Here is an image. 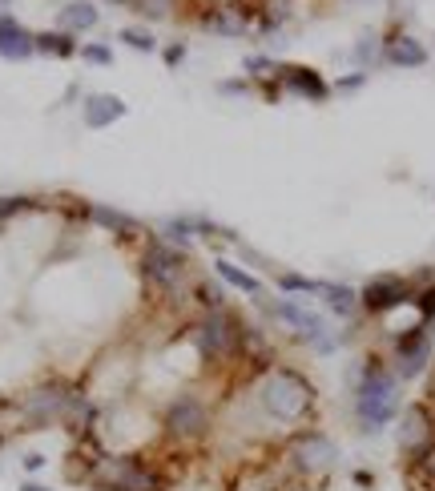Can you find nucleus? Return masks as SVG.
<instances>
[{
  "label": "nucleus",
  "mask_w": 435,
  "mask_h": 491,
  "mask_svg": "<svg viewBox=\"0 0 435 491\" xmlns=\"http://www.w3.org/2000/svg\"><path fill=\"white\" fill-rule=\"evenodd\" d=\"M314 387L302 370L294 367H274L266 370V378L258 383V407L266 411V419L286 423V427H299L314 415Z\"/></svg>",
  "instance_id": "obj_1"
},
{
  "label": "nucleus",
  "mask_w": 435,
  "mask_h": 491,
  "mask_svg": "<svg viewBox=\"0 0 435 491\" xmlns=\"http://www.w3.org/2000/svg\"><path fill=\"white\" fill-rule=\"evenodd\" d=\"M395 411H400V375H395L391 367H383L379 358L363 367V375H359V387H355V419L359 427L367 435L383 431L387 423L395 419Z\"/></svg>",
  "instance_id": "obj_2"
},
{
  "label": "nucleus",
  "mask_w": 435,
  "mask_h": 491,
  "mask_svg": "<svg viewBox=\"0 0 435 491\" xmlns=\"http://www.w3.org/2000/svg\"><path fill=\"white\" fill-rule=\"evenodd\" d=\"M137 270H142V278L153 286V290L170 294V299H186V294H193V286H190V258L182 254L178 246L162 242V238H150V242H145Z\"/></svg>",
  "instance_id": "obj_3"
},
{
  "label": "nucleus",
  "mask_w": 435,
  "mask_h": 491,
  "mask_svg": "<svg viewBox=\"0 0 435 491\" xmlns=\"http://www.w3.org/2000/svg\"><path fill=\"white\" fill-rule=\"evenodd\" d=\"M242 330H246V322L238 319L234 310L218 307V310H206L198 319L193 342H198L206 363H234V358H242Z\"/></svg>",
  "instance_id": "obj_4"
},
{
  "label": "nucleus",
  "mask_w": 435,
  "mask_h": 491,
  "mask_svg": "<svg viewBox=\"0 0 435 491\" xmlns=\"http://www.w3.org/2000/svg\"><path fill=\"white\" fill-rule=\"evenodd\" d=\"M89 484L97 491H165L162 476H157L150 463H142L133 456L101 459L97 467L89 471Z\"/></svg>",
  "instance_id": "obj_5"
},
{
  "label": "nucleus",
  "mask_w": 435,
  "mask_h": 491,
  "mask_svg": "<svg viewBox=\"0 0 435 491\" xmlns=\"http://www.w3.org/2000/svg\"><path fill=\"white\" fill-rule=\"evenodd\" d=\"M339 463V443L327 431H294L286 439V467L294 476H331Z\"/></svg>",
  "instance_id": "obj_6"
},
{
  "label": "nucleus",
  "mask_w": 435,
  "mask_h": 491,
  "mask_svg": "<svg viewBox=\"0 0 435 491\" xmlns=\"http://www.w3.org/2000/svg\"><path fill=\"white\" fill-rule=\"evenodd\" d=\"M162 427L170 439H182V443H193V439H206L210 431V407L202 395H178L170 399L162 415Z\"/></svg>",
  "instance_id": "obj_7"
},
{
  "label": "nucleus",
  "mask_w": 435,
  "mask_h": 491,
  "mask_svg": "<svg viewBox=\"0 0 435 491\" xmlns=\"http://www.w3.org/2000/svg\"><path fill=\"white\" fill-rule=\"evenodd\" d=\"M415 302V282L403 274H379L359 290V310L363 314H391Z\"/></svg>",
  "instance_id": "obj_8"
},
{
  "label": "nucleus",
  "mask_w": 435,
  "mask_h": 491,
  "mask_svg": "<svg viewBox=\"0 0 435 491\" xmlns=\"http://www.w3.org/2000/svg\"><path fill=\"white\" fill-rule=\"evenodd\" d=\"M69 391H73V387L61 383V378H49V383L33 387V391L21 399L25 427H49V423H57L61 411H64V399H69Z\"/></svg>",
  "instance_id": "obj_9"
},
{
  "label": "nucleus",
  "mask_w": 435,
  "mask_h": 491,
  "mask_svg": "<svg viewBox=\"0 0 435 491\" xmlns=\"http://www.w3.org/2000/svg\"><path fill=\"white\" fill-rule=\"evenodd\" d=\"M271 314H274V319H279V322H286V327H291V330H299V335L307 339L311 347L319 350V355H327V350H335V342L327 339V322H322L314 310L302 307V302L279 299V302H271Z\"/></svg>",
  "instance_id": "obj_10"
},
{
  "label": "nucleus",
  "mask_w": 435,
  "mask_h": 491,
  "mask_svg": "<svg viewBox=\"0 0 435 491\" xmlns=\"http://www.w3.org/2000/svg\"><path fill=\"white\" fill-rule=\"evenodd\" d=\"M391 358H395V375L400 378L423 375V367H428V358H431V330L423 327V322L403 330V335L391 342Z\"/></svg>",
  "instance_id": "obj_11"
},
{
  "label": "nucleus",
  "mask_w": 435,
  "mask_h": 491,
  "mask_svg": "<svg viewBox=\"0 0 435 491\" xmlns=\"http://www.w3.org/2000/svg\"><path fill=\"white\" fill-rule=\"evenodd\" d=\"M431 443H435V411L428 403H411L400 419V451L411 459Z\"/></svg>",
  "instance_id": "obj_12"
},
{
  "label": "nucleus",
  "mask_w": 435,
  "mask_h": 491,
  "mask_svg": "<svg viewBox=\"0 0 435 491\" xmlns=\"http://www.w3.org/2000/svg\"><path fill=\"white\" fill-rule=\"evenodd\" d=\"M279 85L302 101H327L335 93L331 81L319 69H311V64H279Z\"/></svg>",
  "instance_id": "obj_13"
},
{
  "label": "nucleus",
  "mask_w": 435,
  "mask_h": 491,
  "mask_svg": "<svg viewBox=\"0 0 435 491\" xmlns=\"http://www.w3.org/2000/svg\"><path fill=\"white\" fill-rule=\"evenodd\" d=\"M202 29L218 36H246L254 29V8L246 5H214L202 13Z\"/></svg>",
  "instance_id": "obj_14"
},
{
  "label": "nucleus",
  "mask_w": 435,
  "mask_h": 491,
  "mask_svg": "<svg viewBox=\"0 0 435 491\" xmlns=\"http://www.w3.org/2000/svg\"><path fill=\"white\" fill-rule=\"evenodd\" d=\"M383 61L395 69H423L428 64V44L415 41L411 33H387L383 36Z\"/></svg>",
  "instance_id": "obj_15"
},
{
  "label": "nucleus",
  "mask_w": 435,
  "mask_h": 491,
  "mask_svg": "<svg viewBox=\"0 0 435 491\" xmlns=\"http://www.w3.org/2000/svg\"><path fill=\"white\" fill-rule=\"evenodd\" d=\"M36 53V33L16 25V16L0 13V57L5 61H29Z\"/></svg>",
  "instance_id": "obj_16"
},
{
  "label": "nucleus",
  "mask_w": 435,
  "mask_h": 491,
  "mask_svg": "<svg viewBox=\"0 0 435 491\" xmlns=\"http://www.w3.org/2000/svg\"><path fill=\"white\" fill-rule=\"evenodd\" d=\"M125 117V101L117 93H89L85 97V125L89 129H109Z\"/></svg>",
  "instance_id": "obj_17"
},
{
  "label": "nucleus",
  "mask_w": 435,
  "mask_h": 491,
  "mask_svg": "<svg viewBox=\"0 0 435 491\" xmlns=\"http://www.w3.org/2000/svg\"><path fill=\"white\" fill-rule=\"evenodd\" d=\"M94 403L85 399V391H77V387H73L69 391V399H64V411H61V423L64 427H69L73 435H77V439H85L89 431H94Z\"/></svg>",
  "instance_id": "obj_18"
},
{
  "label": "nucleus",
  "mask_w": 435,
  "mask_h": 491,
  "mask_svg": "<svg viewBox=\"0 0 435 491\" xmlns=\"http://www.w3.org/2000/svg\"><path fill=\"white\" fill-rule=\"evenodd\" d=\"M218 234L230 238V230H222L218 221L198 218V214H190V218H170V221H165V238H173V242H190V238H218Z\"/></svg>",
  "instance_id": "obj_19"
},
{
  "label": "nucleus",
  "mask_w": 435,
  "mask_h": 491,
  "mask_svg": "<svg viewBox=\"0 0 435 491\" xmlns=\"http://www.w3.org/2000/svg\"><path fill=\"white\" fill-rule=\"evenodd\" d=\"M85 214H89L94 226L109 230V234H117V238H137V234H142V221L122 214V210H114V206H101V201H97V206H89Z\"/></svg>",
  "instance_id": "obj_20"
},
{
  "label": "nucleus",
  "mask_w": 435,
  "mask_h": 491,
  "mask_svg": "<svg viewBox=\"0 0 435 491\" xmlns=\"http://www.w3.org/2000/svg\"><path fill=\"white\" fill-rule=\"evenodd\" d=\"M314 299H322V307L331 314H339V319L359 314V290H351V286H342V282H319V294H314Z\"/></svg>",
  "instance_id": "obj_21"
},
{
  "label": "nucleus",
  "mask_w": 435,
  "mask_h": 491,
  "mask_svg": "<svg viewBox=\"0 0 435 491\" xmlns=\"http://www.w3.org/2000/svg\"><path fill=\"white\" fill-rule=\"evenodd\" d=\"M214 270H218L222 282H226V286H234V290H242V294H250V299H258V302L266 299L262 282H258L254 274H246L238 262H226V258H218V262H214Z\"/></svg>",
  "instance_id": "obj_22"
},
{
  "label": "nucleus",
  "mask_w": 435,
  "mask_h": 491,
  "mask_svg": "<svg viewBox=\"0 0 435 491\" xmlns=\"http://www.w3.org/2000/svg\"><path fill=\"white\" fill-rule=\"evenodd\" d=\"M36 53H44V57H61V61H69V57H81V44L73 41L69 33H36Z\"/></svg>",
  "instance_id": "obj_23"
},
{
  "label": "nucleus",
  "mask_w": 435,
  "mask_h": 491,
  "mask_svg": "<svg viewBox=\"0 0 435 491\" xmlns=\"http://www.w3.org/2000/svg\"><path fill=\"white\" fill-rule=\"evenodd\" d=\"M97 16H101V13H97L94 0H73V5H64V13H61V29H64V33L94 29Z\"/></svg>",
  "instance_id": "obj_24"
},
{
  "label": "nucleus",
  "mask_w": 435,
  "mask_h": 491,
  "mask_svg": "<svg viewBox=\"0 0 435 491\" xmlns=\"http://www.w3.org/2000/svg\"><path fill=\"white\" fill-rule=\"evenodd\" d=\"M407 479H411L415 487L435 491V443H431V447H423L420 456L407 459Z\"/></svg>",
  "instance_id": "obj_25"
},
{
  "label": "nucleus",
  "mask_w": 435,
  "mask_h": 491,
  "mask_svg": "<svg viewBox=\"0 0 435 491\" xmlns=\"http://www.w3.org/2000/svg\"><path fill=\"white\" fill-rule=\"evenodd\" d=\"M133 8L142 21H173L182 13V0H133Z\"/></svg>",
  "instance_id": "obj_26"
},
{
  "label": "nucleus",
  "mask_w": 435,
  "mask_h": 491,
  "mask_svg": "<svg viewBox=\"0 0 435 491\" xmlns=\"http://www.w3.org/2000/svg\"><path fill=\"white\" fill-rule=\"evenodd\" d=\"M242 69H246V81H271V77H279V61L258 57V53L242 61Z\"/></svg>",
  "instance_id": "obj_27"
},
{
  "label": "nucleus",
  "mask_w": 435,
  "mask_h": 491,
  "mask_svg": "<svg viewBox=\"0 0 435 491\" xmlns=\"http://www.w3.org/2000/svg\"><path fill=\"white\" fill-rule=\"evenodd\" d=\"M193 299L202 302V310H218L226 307V290L218 282H193Z\"/></svg>",
  "instance_id": "obj_28"
},
{
  "label": "nucleus",
  "mask_w": 435,
  "mask_h": 491,
  "mask_svg": "<svg viewBox=\"0 0 435 491\" xmlns=\"http://www.w3.org/2000/svg\"><path fill=\"white\" fill-rule=\"evenodd\" d=\"M279 290H286V294H319V282H314V278H302V274H291V270H279Z\"/></svg>",
  "instance_id": "obj_29"
},
{
  "label": "nucleus",
  "mask_w": 435,
  "mask_h": 491,
  "mask_svg": "<svg viewBox=\"0 0 435 491\" xmlns=\"http://www.w3.org/2000/svg\"><path fill=\"white\" fill-rule=\"evenodd\" d=\"M415 310L423 314V327H431V322H435V282L415 290Z\"/></svg>",
  "instance_id": "obj_30"
},
{
  "label": "nucleus",
  "mask_w": 435,
  "mask_h": 491,
  "mask_svg": "<svg viewBox=\"0 0 435 491\" xmlns=\"http://www.w3.org/2000/svg\"><path fill=\"white\" fill-rule=\"evenodd\" d=\"M122 44H129V49H137V53H153L157 49L153 33H145V29H122Z\"/></svg>",
  "instance_id": "obj_31"
},
{
  "label": "nucleus",
  "mask_w": 435,
  "mask_h": 491,
  "mask_svg": "<svg viewBox=\"0 0 435 491\" xmlns=\"http://www.w3.org/2000/svg\"><path fill=\"white\" fill-rule=\"evenodd\" d=\"M375 41H379V36H375V33H363V41H359V44H355V61L371 64L375 57H383V49H375Z\"/></svg>",
  "instance_id": "obj_32"
},
{
  "label": "nucleus",
  "mask_w": 435,
  "mask_h": 491,
  "mask_svg": "<svg viewBox=\"0 0 435 491\" xmlns=\"http://www.w3.org/2000/svg\"><path fill=\"white\" fill-rule=\"evenodd\" d=\"M81 57L89 64H114V53H109V44H81Z\"/></svg>",
  "instance_id": "obj_33"
},
{
  "label": "nucleus",
  "mask_w": 435,
  "mask_h": 491,
  "mask_svg": "<svg viewBox=\"0 0 435 491\" xmlns=\"http://www.w3.org/2000/svg\"><path fill=\"white\" fill-rule=\"evenodd\" d=\"M363 85H367V73L359 69V73H347L342 81H335L331 89H335V93H355V89H363Z\"/></svg>",
  "instance_id": "obj_34"
},
{
  "label": "nucleus",
  "mask_w": 435,
  "mask_h": 491,
  "mask_svg": "<svg viewBox=\"0 0 435 491\" xmlns=\"http://www.w3.org/2000/svg\"><path fill=\"white\" fill-rule=\"evenodd\" d=\"M33 201L29 198H0V218H13V214H21V210H29Z\"/></svg>",
  "instance_id": "obj_35"
},
{
  "label": "nucleus",
  "mask_w": 435,
  "mask_h": 491,
  "mask_svg": "<svg viewBox=\"0 0 435 491\" xmlns=\"http://www.w3.org/2000/svg\"><path fill=\"white\" fill-rule=\"evenodd\" d=\"M186 61V44H170V49H165V64H170V69H178V64Z\"/></svg>",
  "instance_id": "obj_36"
},
{
  "label": "nucleus",
  "mask_w": 435,
  "mask_h": 491,
  "mask_svg": "<svg viewBox=\"0 0 435 491\" xmlns=\"http://www.w3.org/2000/svg\"><path fill=\"white\" fill-rule=\"evenodd\" d=\"M222 97H238V93H250V81H226V85H218Z\"/></svg>",
  "instance_id": "obj_37"
},
{
  "label": "nucleus",
  "mask_w": 435,
  "mask_h": 491,
  "mask_svg": "<svg viewBox=\"0 0 435 491\" xmlns=\"http://www.w3.org/2000/svg\"><path fill=\"white\" fill-rule=\"evenodd\" d=\"M41 467H44V456H36V451L25 456V471H41Z\"/></svg>",
  "instance_id": "obj_38"
},
{
  "label": "nucleus",
  "mask_w": 435,
  "mask_h": 491,
  "mask_svg": "<svg viewBox=\"0 0 435 491\" xmlns=\"http://www.w3.org/2000/svg\"><path fill=\"white\" fill-rule=\"evenodd\" d=\"M428 407L435 411V375H431V383H428Z\"/></svg>",
  "instance_id": "obj_39"
},
{
  "label": "nucleus",
  "mask_w": 435,
  "mask_h": 491,
  "mask_svg": "<svg viewBox=\"0 0 435 491\" xmlns=\"http://www.w3.org/2000/svg\"><path fill=\"white\" fill-rule=\"evenodd\" d=\"M21 491H49V487H41V484H25Z\"/></svg>",
  "instance_id": "obj_40"
},
{
  "label": "nucleus",
  "mask_w": 435,
  "mask_h": 491,
  "mask_svg": "<svg viewBox=\"0 0 435 491\" xmlns=\"http://www.w3.org/2000/svg\"><path fill=\"white\" fill-rule=\"evenodd\" d=\"M109 5H133V0H109Z\"/></svg>",
  "instance_id": "obj_41"
},
{
  "label": "nucleus",
  "mask_w": 435,
  "mask_h": 491,
  "mask_svg": "<svg viewBox=\"0 0 435 491\" xmlns=\"http://www.w3.org/2000/svg\"><path fill=\"white\" fill-rule=\"evenodd\" d=\"M0 443H5V435H0Z\"/></svg>",
  "instance_id": "obj_42"
}]
</instances>
